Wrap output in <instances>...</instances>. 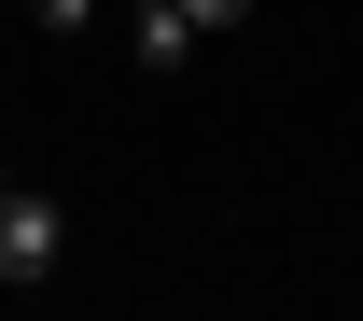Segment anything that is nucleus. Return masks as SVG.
Returning a JSON list of instances; mask_svg holds the SVG:
<instances>
[{
  "mask_svg": "<svg viewBox=\"0 0 363 321\" xmlns=\"http://www.w3.org/2000/svg\"><path fill=\"white\" fill-rule=\"evenodd\" d=\"M0 196H14V168H0Z\"/></svg>",
  "mask_w": 363,
  "mask_h": 321,
  "instance_id": "obj_4",
  "label": "nucleus"
},
{
  "mask_svg": "<svg viewBox=\"0 0 363 321\" xmlns=\"http://www.w3.org/2000/svg\"><path fill=\"white\" fill-rule=\"evenodd\" d=\"M28 14H43V28H84V14H98V0H28Z\"/></svg>",
  "mask_w": 363,
  "mask_h": 321,
  "instance_id": "obj_3",
  "label": "nucleus"
},
{
  "mask_svg": "<svg viewBox=\"0 0 363 321\" xmlns=\"http://www.w3.org/2000/svg\"><path fill=\"white\" fill-rule=\"evenodd\" d=\"M56 252H70V210H56V196H0V279H14V293H28V279H56Z\"/></svg>",
  "mask_w": 363,
  "mask_h": 321,
  "instance_id": "obj_2",
  "label": "nucleus"
},
{
  "mask_svg": "<svg viewBox=\"0 0 363 321\" xmlns=\"http://www.w3.org/2000/svg\"><path fill=\"white\" fill-rule=\"evenodd\" d=\"M238 14H252V0H140V14H126V56H140V70H182V56L210 43V28H238Z\"/></svg>",
  "mask_w": 363,
  "mask_h": 321,
  "instance_id": "obj_1",
  "label": "nucleus"
}]
</instances>
